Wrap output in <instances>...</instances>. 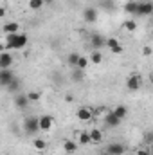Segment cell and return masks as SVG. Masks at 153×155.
Segmentation results:
<instances>
[{
	"instance_id": "obj_29",
	"label": "cell",
	"mask_w": 153,
	"mask_h": 155,
	"mask_svg": "<svg viewBox=\"0 0 153 155\" xmlns=\"http://www.w3.org/2000/svg\"><path fill=\"white\" fill-rule=\"evenodd\" d=\"M27 97H29V101H38L41 97V94L36 92V90H31V92H27Z\"/></svg>"
},
{
	"instance_id": "obj_6",
	"label": "cell",
	"mask_w": 153,
	"mask_h": 155,
	"mask_svg": "<svg viewBox=\"0 0 153 155\" xmlns=\"http://www.w3.org/2000/svg\"><path fill=\"white\" fill-rule=\"evenodd\" d=\"M97 16H99V13H97L96 7H85V11H83V20H85L86 24H94V22L97 20Z\"/></svg>"
},
{
	"instance_id": "obj_7",
	"label": "cell",
	"mask_w": 153,
	"mask_h": 155,
	"mask_svg": "<svg viewBox=\"0 0 153 155\" xmlns=\"http://www.w3.org/2000/svg\"><path fill=\"white\" fill-rule=\"evenodd\" d=\"M29 97H27V94H24V92H18L16 96H15V107L16 108H20V110H24V108H27L29 107Z\"/></svg>"
},
{
	"instance_id": "obj_21",
	"label": "cell",
	"mask_w": 153,
	"mask_h": 155,
	"mask_svg": "<svg viewBox=\"0 0 153 155\" xmlns=\"http://www.w3.org/2000/svg\"><path fill=\"white\" fill-rule=\"evenodd\" d=\"M88 63H90V61H88V58H86V56H79V58H77V63H76V69L85 71V69L88 67Z\"/></svg>"
},
{
	"instance_id": "obj_33",
	"label": "cell",
	"mask_w": 153,
	"mask_h": 155,
	"mask_svg": "<svg viewBox=\"0 0 153 155\" xmlns=\"http://www.w3.org/2000/svg\"><path fill=\"white\" fill-rule=\"evenodd\" d=\"M4 51H5V49H4V43L0 41V52H4Z\"/></svg>"
},
{
	"instance_id": "obj_19",
	"label": "cell",
	"mask_w": 153,
	"mask_h": 155,
	"mask_svg": "<svg viewBox=\"0 0 153 155\" xmlns=\"http://www.w3.org/2000/svg\"><path fill=\"white\" fill-rule=\"evenodd\" d=\"M5 88H7V92H20V79L15 76L13 78V81H11Z\"/></svg>"
},
{
	"instance_id": "obj_3",
	"label": "cell",
	"mask_w": 153,
	"mask_h": 155,
	"mask_svg": "<svg viewBox=\"0 0 153 155\" xmlns=\"http://www.w3.org/2000/svg\"><path fill=\"white\" fill-rule=\"evenodd\" d=\"M153 13V4L150 0H146V2H137V11H135V15H139V16H150Z\"/></svg>"
},
{
	"instance_id": "obj_24",
	"label": "cell",
	"mask_w": 153,
	"mask_h": 155,
	"mask_svg": "<svg viewBox=\"0 0 153 155\" xmlns=\"http://www.w3.org/2000/svg\"><path fill=\"white\" fill-rule=\"evenodd\" d=\"M33 146H34L38 152H43V150L47 148V143H45L43 139H34V141H33Z\"/></svg>"
},
{
	"instance_id": "obj_8",
	"label": "cell",
	"mask_w": 153,
	"mask_h": 155,
	"mask_svg": "<svg viewBox=\"0 0 153 155\" xmlns=\"http://www.w3.org/2000/svg\"><path fill=\"white\" fill-rule=\"evenodd\" d=\"M15 78V72L11 69H0V85L2 87H7Z\"/></svg>"
},
{
	"instance_id": "obj_30",
	"label": "cell",
	"mask_w": 153,
	"mask_h": 155,
	"mask_svg": "<svg viewBox=\"0 0 153 155\" xmlns=\"http://www.w3.org/2000/svg\"><path fill=\"white\" fill-rule=\"evenodd\" d=\"M142 54H144V56H151V47H150V45H146V47L142 49Z\"/></svg>"
},
{
	"instance_id": "obj_10",
	"label": "cell",
	"mask_w": 153,
	"mask_h": 155,
	"mask_svg": "<svg viewBox=\"0 0 153 155\" xmlns=\"http://www.w3.org/2000/svg\"><path fill=\"white\" fill-rule=\"evenodd\" d=\"M13 65V56L9 51H4L0 52V69H11Z\"/></svg>"
},
{
	"instance_id": "obj_9",
	"label": "cell",
	"mask_w": 153,
	"mask_h": 155,
	"mask_svg": "<svg viewBox=\"0 0 153 155\" xmlns=\"http://www.w3.org/2000/svg\"><path fill=\"white\" fill-rule=\"evenodd\" d=\"M105 45H106L114 54H121V52L124 51V47L119 43V40H117V38H108L106 41H105Z\"/></svg>"
},
{
	"instance_id": "obj_34",
	"label": "cell",
	"mask_w": 153,
	"mask_h": 155,
	"mask_svg": "<svg viewBox=\"0 0 153 155\" xmlns=\"http://www.w3.org/2000/svg\"><path fill=\"white\" fill-rule=\"evenodd\" d=\"M50 2H54V0H43V4H50Z\"/></svg>"
},
{
	"instance_id": "obj_28",
	"label": "cell",
	"mask_w": 153,
	"mask_h": 155,
	"mask_svg": "<svg viewBox=\"0 0 153 155\" xmlns=\"http://www.w3.org/2000/svg\"><path fill=\"white\" fill-rule=\"evenodd\" d=\"M72 79H74V81H83V79H85V72H83L81 69H76L74 74H72Z\"/></svg>"
},
{
	"instance_id": "obj_4",
	"label": "cell",
	"mask_w": 153,
	"mask_h": 155,
	"mask_svg": "<svg viewBox=\"0 0 153 155\" xmlns=\"http://www.w3.org/2000/svg\"><path fill=\"white\" fill-rule=\"evenodd\" d=\"M141 85H142V79H141L139 74H132V76H128V79H126V88H128V90H132V92L139 90V88H141Z\"/></svg>"
},
{
	"instance_id": "obj_14",
	"label": "cell",
	"mask_w": 153,
	"mask_h": 155,
	"mask_svg": "<svg viewBox=\"0 0 153 155\" xmlns=\"http://www.w3.org/2000/svg\"><path fill=\"white\" fill-rule=\"evenodd\" d=\"M105 123H106V126L115 128V126H119V124H121V119L115 116L114 112H110V114H106V117H105Z\"/></svg>"
},
{
	"instance_id": "obj_13",
	"label": "cell",
	"mask_w": 153,
	"mask_h": 155,
	"mask_svg": "<svg viewBox=\"0 0 153 155\" xmlns=\"http://www.w3.org/2000/svg\"><path fill=\"white\" fill-rule=\"evenodd\" d=\"M2 29H4V33H5V35H15V33H20V25H18L16 22H5Z\"/></svg>"
},
{
	"instance_id": "obj_25",
	"label": "cell",
	"mask_w": 153,
	"mask_h": 155,
	"mask_svg": "<svg viewBox=\"0 0 153 155\" xmlns=\"http://www.w3.org/2000/svg\"><path fill=\"white\" fill-rule=\"evenodd\" d=\"M124 29L130 31V33H133V31L137 29V22H135V20H126V22H124Z\"/></svg>"
},
{
	"instance_id": "obj_23",
	"label": "cell",
	"mask_w": 153,
	"mask_h": 155,
	"mask_svg": "<svg viewBox=\"0 0 153 155\" xmlns=\"http://www.w3.org/2000/svg\"><path fill=\"white\" fill-rule=\"evenodd\" d=\"M43 5H45L43 0H29V9H33V11H38Z\"/></svg>"
},
{
	"instance_id": "obj_2",
	"label": "cell",
	"mask_w": 153,
	"mask_h": 155,
	"mask_svg": "<svg viewBox=\"0 0 153 155\" xmlns=\"http://www.w3.org/2000/svg\"><path fill=\"white\" fill-rule=\"evenodd\" d=\"M24 132L27 135H36L40 132V126H38V117L34 116H29L24 119Z\"/></svg>"
},
{
	"instance_id": "obj_22",
	"label": "cell",
	"mask_w": 153,
	"mask_h": 155,
	"mask_svg": "<svg viewBox=\"0 0 153 155\" xmlns=\"http://www.w3.org/2000/svg\"><path fill=\"white\" fill-rule=\"evenodd\" d=\"M77 58H79V54H77V52H70V54L67 56V65H70V67H74V69H76Z\"/></svg>"
},
{
	"instance_id": "obj_16",
	"label": "cell",
	"mask_w": 153,
	"mask_h": 155,
	"mask_svg": "<svg viewBox=\"0 0 153 155\" xmlns=\"http://www.w3.org/2000/svg\"><path fill=\"white\" fill-rule=\"evenodd\" d=\"M88 135H90V143H101V141H103V132H101V130H97V128L90 130V132H88Z\"/></svg>"
},
{
	"instance_id": "obj_18",
	"label": "cell",
	"mask_w": 153,
	"mask_h": 155,
	"mask_svg": "<svg viewBox=\"0 0 153 155\" xmlns=\"http://www.w3.org/2000/svg\"><path fill=\"white\" fill-rule=\"evenodd\" d=\"M63 150L67 152V153H76L77 152V143H74V141H65L63 143Z\"/></svg>"
},
{
	"instance_id": "obj_20",
	"label": "cell",
	"mask_w": 153,
	"mask_h": 155,
	"mask_svg": "<svg viewBox=\"0 0 153 155\" xmlns=\"http://www.w3.org/2000/svg\"><path fill=\"white\" fill-rule=\"evenodd\" d=\"M88 61H90V63H96V65H99V63L103 61V54H101L99 51H94V52L90 54V58H88Z\"/></svg>"
},
{
	"instance_id": "obj_5",
	"label": "cell",
	"mask_w": 153,
	"mask_h": 155,
	"mask_svg": "<svg viewBox=\"0 0 153 155\" xmlns=\"http://www.w3.org/2000/svg\"><path fill=\"white\" fill-rule=\"evenodd\" d=\"M52 124H54V119L52 116H40L38 117V126H40V132H49L50 128H52Z\"/></svg>"
},
{
	"instance_id": "obj_11",
	"label": "cell",
	"mask_w": 153,
	"mask_h": 155,
	"mask_svg": "<svg viewBox=\"0 0 153 155\" xmlns=\"http://www.w3.org/2000/svg\"><path fill=\"white\" fill-rule=\"evenodd\" d=\"M106 152L110 155H124L126 148H124V144H121V143H110V144L106 146Z\"/></svg>"
},
{
	"instance_id": "obj_1",
	"label": "cell",
	"mask_w": 153,
	"mask_h": 155,
	"mask_svg": "<svg viewBox=\"0 0 153 155\" xmlns=\"http://www.w3.org/2000/svg\"><path fill=\"white\" fill-rule=\"evenodd\" d=\"M27 35L25 33H15V35H5V43H4V49L9 51V49H24L27 45Z\"/></svg>"
},
{
	"instance_id": "obj_27",
	"label": "cell",
	"mask_w": 153,
	"mask_h": 155,
	"mask_svg": "<svg viewBox=\"0 0 153 155\" xmlns=\"http://www.w3.org/2000/svg\"><path fill=\"white\" fill-rule=\"evenodd\" d=\"M79 143H81V144H90V135H88V132H81V134H79Z\"/></svg>"
},
{
	"instance_id": "obj_31",
	"label": "cell",
	"mask_w": 153,
	"mask_h": 155,
	"mask_svg": "<svg viewBox=\"0 0 153 155\" xmlns=\"http://www.w3.org/2000/svg\"><path fill=\"white\" fill-rule=\"evenodd\" d=\"M137 155H150V152H148V150H139Z\"/></svg>"
},
{
	"instance_id": "obj_15",
	"label": "cell",
	"mask_w": 153,
	"mask_h": 155,
	"mask_svg": "<svg viewBox=\"0 0 153 155\" xmlns=\"http://www.w3.org/2000/svg\"><path fill=\"white\" fill-rule=\"evenodd\" d=\"M90 41H92L94 49H96V51H99V49H103V45H105V41H106V40L103 38L101 35H92V38H90Z\"/></svg>"
},
{
	"instance_id": "obj_32",
	"label": "cell",
	"mask_w": 153,
	"mask_h": 155,
	"mask_svg": "<svg viewBox=\"0 0 153 155\" xmlns=\"http://www.w3.org/2000/svg\"><path fill=\"white\" fill-rule=\"evenodd\" d=\"M4 16H5V9L0 5V18H4Z\"/></svg>"
},
{
	"instance_id": "obj_17",
	"label": "cell",
	"mask_w": 153,
	"mask_h": 155,
	"mask_svg": "<svg viewBox=\"0 0 153 155\" xmlns=\"http://www.w3.org/2000/svg\"><path fill=\"white\" fill-rule=\"evenodd\" d=\"M112 112H114V114H115V116H117V117H119L121 121H122L124 117L128 116V108H126L124 105H117V107H115V108H114V110H112Z\"/></svg>"
},
{
	"instance_id": "obj_26",
	"label": "cell",
	"mask_w": 153,
	"mask_h": 155,
	"mask_svg": "<svg viewBox=\"0 0 153 155\" xmlns=\"http://www.w3.org/2000/svg\"><path fill=\"white\" fill-rule=\"evenodd\" d=\"M124 11H128V13L135 15V11H137V2H128V4L124 5Z\"/></svg>"
},
{
	"instance_id": "obj_12",
	"label": "cell",
	"mask_w": 153,
	"mask_h": 155,
	"mask_svg": "<svg viewBox=\"0 0 153 155\" xmlns=\"http://www.w3.org/2000/svg\"><path fill=\"white\" fill-rule=\"evenodd\" d=\"M92 117H94V112H92L88 107H81V108L77 110V119H79V121H85V123H86V121H90Z\"/></svg>"
}]
</instances>
